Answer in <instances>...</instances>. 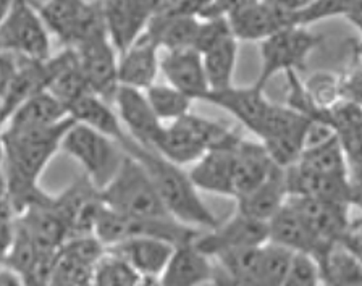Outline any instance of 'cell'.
Listing matches in <instances>:
<instances>
[{"label":"cell","instance_id":"8d00e7d4","mask_svg":"<svg viewBox=\"0 0 362 286\" xmlns=\"http://www.w3.org/2000/svg\"><path fill=\"white\" fill-rule=\"evenodd\" d=\"M304 91L309 95L314 107L327 117V112L341 100L339 95V76L332 71L313 73L303 81Z\"/></svg>","mask_w":362,"mask_h":286},{"label":"cell","instance_id":"f546056e","mask_svg":"<svg viewBox=\"0 0 362 286\" xmlns=\"http://www.w3.org/2000/svg\"><path fill=\"white\" fill-rule=\"evenodd\" d=\"M238 44L240 42L233 36H230L201 54L209 91H223V89L233 86Z\"/></svg>","mask_w":362,"mask_h":286},{"label":"cell","instance_id":"60d3db41","mask_svg":"<svg viewBox=\"0 0 362 286\" xmlns=\"http://www.w3.org/2000/svg\"><path fill=\"white\" fill-rule=\"evenodd\" d=\"M339 95L341 100L362 105V66L356 65L339 76Z\"/></svg>","mask_w":362,"mask_h":286},{"label":"cell","instance_id":"d590c367","mask_svg":"<svg viewBox=\"0 0 362 286\" xmlns=\"http://www.w3.org/2000/svg\"><path fill=\"white\" fill-rule=\"evenodd\" d=\"M139 280V275L127 262L105 251V254L95 263L90 286H136Z\"/></svg>","mask_w":362,"mask_h":286},{"label":"cell","instance_id":"f6af8a7d","mask_svg":"<svg viewBox=\"0 0 362 286\" xmlns=\"http://www.w3.org/2000/svg\"><path fill=\"white\" fill-rule=\"evenodd\" d=\"M144 4V7L149 10L152 18L157 15H163L172 12V10L177 7L181 0H141Z\"/></svg>","mask_w":362,"mask_h":286},{"label":"cell","instance_id":"f5cc1de1","mask_svg":"<svg viewBox=\"0 0 362 286\" xmlns=\"http://www.w3.org/2000/svg\"><path fill=\"white\" fill-rule=\"evenodd\" d=\"M136 286H158V282L156 278H141Z\"/></svg>","mask_w":362,"mask_h":286},{"label":"cell","instance_id":"4316f807","mask_svg":"<svg viewBox=\"0 0 362 286\" xmlns=\"http://www.w3.org/2000/svg\"><path fill=\"white\" fill-rule=\"evenodd\" d=\"M66 110L68 117L73 121L105 134V136L112 138L113 141L120 143L124 134H127L123 130L120 119H118L115 107L93 93L81 95Z\"/></svg>","mask_w":362,"mask_h":286},{"label":"cell","instance_id":"bcb514c9","mask_svg":"<svg viewBox=\"0 0 362 286\" xmlns=\"http://www.w3.org/2000/svg\"><path fill=\"white\" fill-rule=\"evenodd\" d=\"M269 2L275 4L276 7L283 8L285 12L291 13L294 16L296 13L303 12L304 8H308L309 5L314 2V0H269Z\"/></svg>","mask_w":362,"mask_h":286},{"label":"cell","instance_id":"d6986e66","mask_svg":"<svg viewBox=\"0 0 362 286\" xmlns=\"http://www.w3.org/2000/svg\"><path fill=\"white\" fill-rule=\"evenodd\" d=\"M177 246L165 239L134 237L110 246L107 251L120 257L141 278H158Z\"/></svg>","mask_w":362,"mask_h":286},{"label":"cell","instance_id":"603a6c76","mask_svg":"<svg viewBox=\"0 0 362 286\" xmlns=\"http://www.w3.org/2000/svg\"><path fill=\"white\" fill-rule=\"evenodd\" d=\"M188 117V115H186ZM186 117L163 125V130L154 145L156 153L178 167L196 164L207 153L206 144L189 125Z\"/></svg>","mask_w":362,"mask_h":286},{"label":"cell","instance_id":"b9f144b4","mask_svg":"<svg viewBox=\"0 0 362 286\" xmlns=\"http://www.w3.org/2000/svg\"><path fill=\"white\" fill-rule=\"evenodd\" d=\"M16 217L13 214H0V263H5L15 238Z\"/></svg>","mask_w":362,"mask_h":286},{"label":"cell","instance_id":"484cf974","mask_svg":"<svg viewBox=\"0 0 362 286\" xmlns=\"http://www.w3.org/2000/svg\"><path fill=\"white\" fill-rule=\"evenodd\" d=\"M288 199L285 170L275 167L270 177L260 183L257 188L249 191L247 194L241 196L236 201V210L251 218L267 223Z\"/></svg>","mask_w":362,"mask_h":286},{"label":"cell","instance_id":"7402d4cb","mask_svg":"<svg viewBox=\"0 0 362 286\" xmlns=\"http://www.w3.org/2000/svg\"><path fill=\"white\" fill-rule=\"evenodd\" d=\"M215 263L196 248L194 243L177 246L157 278L158 286H202L211 285Z\"/></svg>","mask_w":362,"mask_h":286},{"label":"cell","instance_id":"4dcf8cb0","mask_svg":"<svg viewBox=\"0 0 362 286\" xmlns=\"http://www.w3.org/2000/svg\"><path fill=\"white\" fill-rule=\"evenodd\" d=\"M324 286H362V262L339 243L320 262Z\"/></svg>","mask_w":362,"mask_h":286},{"label":"cell","instance_id":"db71d44e","mask_svg":"<svg viewBox=\"0 0 362 286\" xmlns=\"http://www.w3.org/2000/svg\"><path fill=\"white\" fill-rule=\"evenodd\" d=\"M4 162V143H2V131H0V167Z\"/></svg>","mask_w":362,"mask_h":286},{"label":"cell","instance_id":"ffe728a7","mask_svg":"<svg viewBox=\"0 0 362 286\" xmlns=\"http://www.w3.org/2000/svg\"><path fill=\"white\" fill-rule=\"evenodd\" d=\"M235 149L236 148L209 149L196 164L191 165L188 175L199 193L204 191V193L235 199Z\"/></svg>","mask_w":362,"mask_h":286},{"label":"cell","instance_id":"ba28073f","mask_svg":"<svg viewBox=\"0 0 362 286\" xmlns=\"http://www.w3.org/2000/svg\"><path fill=\"white\" fill-rule=\"evenodd\" d=\"M269 241V227L265 222L256 220L235 210L228 220L220 222L217 227L201 232L192 243L202 254L217 259L225 252L257 248Z\"/></svg>","mask_w":362,"mask_h":286},{"label":"cell","instance_id":"5bb4252c","mask_svg":"<svg viewBox=\"0 0 362 286\" xmlns=\"http://www.w3.org/2000/svg\"><path fill=\"white\" fill-rule=\"evenodd\" d=\"M105 30L118 54L143 36L152 18L141 0H102Z\"/></svg>","mask_w":362,"mask_h":286},{"label":"cell","instance_id":"5b68a950","mask_svg":"<svg viewBox=\"0 0 362 286\" xmlns=\"http://www.w3.org/2000/svg\"><path fill=\"white\" fill-rule=\"evenodd\" d=\"M60 150L83 167L84 177L99 191L113 178L127 155L112 138L79 123H73L66 131Z\"/></svg>","mask_w":362,"mask_h":286},{"label":"cell","instance_id":"74e56055","mask_svg":"<svg viewBox=\"0 0 362 286\" xmlns=\"http://www.w3.org/2000/svg\"><path fill=\"white\" fill-rule=\"evenodd\" d=\"M353 4L354 0H314L308 8L294 15V25L309 28L317 21L327 18H335V16L344 18Z\"/></svg>","mask_w":362,"mask_h":286},{"label":"cell","instance_id":"9f6ffc18","mask_svg":"<svg viewBox=\"0 0 362 286\" xmlns=\"http://www.w3.org/2000/svg\"><path fill=\"white\" fill-rule=\"evenodd\" d=\"M0 52H2V50H0Z\"/></svg>","mask_w":362,"mask_h":286},{"label":"cell","instance_id":"d6a6232c","mask_svg":"<svg viewBox=\"0 0 362 286\" xmlns=\"http://www.w3.org/2000/svg\"><path fill=\"white\" fill-rule=\"evenodd\" d=\"M144 94L147 97V102H149L154 114L157 115V119L163 125L177 121L191 114V105L194 102L188 95L180 93L178 89L172 88L167 83H154L151 88L146 89Z\"/></svg>","mask_w":362,"mask_h":286},{"label":"cell","instance_id":"d4e9b609","mask_svg":"<svg viewBox=\"0 0 362 286\" xmlns=\"http://www.w3.org/2000/svg\"><path fill=\"white\" fill-rule=\"evenodd\" d=\"M276 165L270 160L260 141H247L243 138L235 149V199L247 194L270 177Z\"/></svg>","mask_w":362,"mask_h":286},{"label":"cell","instance_id":"681fc988","mask_svg":"<svg viewBox=\"0 0 362 286\" xmlns=\"http://www.w3.org/2000/svg\"><path fill=\"white\" fill-rule=\"evenodd\" d=\"M344 18L362 35V0H354L353 7L349 8V12Z\"/></svg>","mask_w":362,"mask_h":286},{"label":"cell","instance_id":"7bdbcfd3","mask_svg":"<svg viewBox=\"0 0 362 286\" xmlns=\"http://www.w3.org/2000/svg\"><path fill=\"white\" fill-rule=\"evenodd\" d=\"M18 68V57L8 52H0V99L7 94Z\"/></svg>","mask_w":362,"mask_h":286},{"label":"cell","instance_id":"3957f363","mask_svg":"<svg viewBox=\"0 0 362 286\" xmlns=\"http://www.w3.org/2000/svg\"><path fill=\"white\" fill-rule=\"evenodd\" d=\"M127 154V153H124ZM107 209L136 218H172L144 167L132 155H124L118 172L99 191ZM173 220V218H172Z\"/></svg>","mask_w":362,"mask_h":286},{"label":"cell","instance_id":"7dc6e473","mask_svg":"<svg viewBox=\"0 0 362 286\" xmlns=\"http://www.w3.org/2000/svg\"><path fill=\"white\" fill-rule=\"evenodd\" d=\"M212 286H247L246 283L240 282V280H236L233 277H230L228 273L225 270H222L217 263H215V268H214V278L211 282Z\"/></svg>","mask_w":362,"mask_h":286},{"label":"cell","instance_id":"816d5d0a","mask_svg":"<svg viewBox=\"0 0 362 286\" xmlns=\"http://www.w3.org/2000/svg\"><path fill=\"white\" fill-rule=\"evenodd\" d=\"M13 4H15V0H0V23H2V20L7 16V13L11 8V5Z\"/></svg>","mask_w":362,"mask_h":286},{"label":"cell","instance_id":"83f0119b","mask_svg":"<svg viewBox=\"0 0 362 286\" xmlns=\"http://www.w3.org/2000/svg\"><path fill=\"white\" fill-rule=\"evenodd\" d=\"M66 119H70V117H68L65 105L59 102L54 95L44 91L33 95L21 107L16 109L2 130H37V128L59 125V123L65 121Z\"/></svg>","mask_w":362,"mask_h":286},{"label":"cell","instance_id":"e0dca14e","mask_svg":"<svg viewBox=\"0 0 362 286\" xmlns=\"http://www.w3.org/2000/svg\"><path fill=\"white\" fill-rule=\"evenodd\" d=\"M288 196H304V198L333 201L351 205L356 199L351 178L328 177L310 172L301 165H293L285 170Z\"/></svg>","mask_w":362,"mask_h":286},{"label":"cell","instance_id":"9a60e30c","mask_svg":"<svg viewBox=\"0 0 362 286\" xmlns=\"http://www.w3.org/2000/svg\"><path fill=\"white\" fill-rule=\"evenodd\" d=\"M162 50L144 31L138 41L118 54V81L120 86L146 91L156 83L160 71Z\"/></svg>","mask_w":362,"mask_h":286},{"label":"cell","instance_id":"9c48e42d","mask_svg":"<svg viewBox=\"0 0 362 286\" xmlns=\"http://www.w3.org/2000/svg\"><path fill=\"white\" fill-rule=\"evenodd\" d=\"M79 66L89 91L113 105V97L120 88L118 81V52L107 35L88 39L76 47Z\"/></svg>","mask_w":362,"mask_h":286},{"label":"cell","instance_id":"2e32d148","mask_svg":"<svg viewBox=\"0 0 362 286\" xmlns=\"http://www.w3.org/2000/svg\"><path fill=\"white\" fill-rule=\"evenodd\" d=\"M202 102L226 110L251 133L257 130L274 104L264 94V89L257 88L256 84L245 88H238L233 84L223 91H209L204 95Z\"/></svg>","mask_w":362,"mask_h":286},{"label":"cell","instance_id":"ee69618b","mask_svg":"<svg viewBox=\"0 0 362 286\" xmlns=\"http://www.w3.org/2000/svg\"><path fill=\"white\" fill-rule=\"evenodd\" d=\"M341 244L362 262V223H359V225H351L346 237L341 241Z\"/></svg>","mask_w":362,"mask_h":286},{"label":"cell","instance_id":"f1b7e54d","mask_svg":"<svg viewBox=\"0 0 362 286\" xmlns=\"http://www.w3.org/2000/svg\"><path fill=\"white\" fill-rule=\"evenodd\" d=\"M197 28H199V20L194 16L163 13L151 18L146 32L154 39L162 52H168V50L189 49L194 46Z\"/></svg>","mask_w":362,"mask_h":286},{"label":"cell","instance_id":"ac0fdd59","mask_svg":"<svg viewBox=\"0 0 362 286\" xmlns=\"http://www.w3.org/2000/svg\"><path fill=\"white\" fill-rule=\"evenodd\" d=\"M160 73L167 84L192 100H202L209 93L201 54L192 47L168 50L160 55Z\"/></svg>","mask_w":362,"mask_h":286},{"label":"cell","instance_id":"52a82bcc","mask_svg":"<svg viewBox=\"0 0 362 286\" xmlns=\"http://www.w3.org/2000/svg\"><path fill=\"white\" fill-rule=\"evenodd\" d=\"M0 50L16 57L45 60L50 57V31L33 0H15L0 23Z\"/></svg>","mask_w":362,"mask_h":286},{"label":"cell","instance_id":"c3c4849f","mask_svg":"<svg viewBox=\"0 0 362 286\" xmlns=\"http://www.w3.org/2000/svg\"><path fill=\"white\" fill-rule=\"evenodd\" d=\"M0 214H13V215H15L13 209H11L10 199H8L7 179H5L2 167H0ZM15 217H16V215H15Z\"/></svg>","mask_w":362,"mask_h":286},{"label":"cell","instance_id":"836d02e7","mask_svg":"<svg viewBox=\"0 0 362 286\" xmlns=\"http://www.w3.org/2000/svg\"><path fill=\"white\" fill-rule=\"evenodd\" d=\"M262 246L225 252V254L218 256L215 261H217V266L228 273L230 277L240 280V282L246 283L247 286H256Z\"/></svg>","mask_w":362,"mask_h":286},{"label":"cell","instance_id":"277c9868","mask_svg":"<svg viewBox=\"0 0 362 286\" xmlns=\"http://www.w3.org/2000/svg\"><path fill=\"white\" fill-rule=\"evenodd\" d=\"M34 7L65 47H76L90 37L107 35L102 0H44L34 2Z\"/></svg>","mask_w":362,"mask_h":286},{"label":"cell","instance_id":"8fae6325","mask_svg":"<svg viewBox=\"0 0 362 286\" xmlns=\"http://www.w3.org/2000/svg\"><path fill=\"white\" fill-rule=\"evenodd\" d=\"M113 107L117 110L124 133L134 143L147 149H154L163 130V123L157 119L154 110L147 102L144 91L120 86L113 97Z\"/></svg>","mask_w":362,"mask_h":286},{"label":"cell","instance_id":"7c38bea8","mask_svg":"<svg viewBox=\"0 0 362 286\" xmlns=\"http://www.w3.org/2000/svg\"><path fill=\"white\" fill-rule=\"evenodd\" d=\"M231 35L238 42L252 41L262 42L280 30L294 25V16L276 7L269 0H256L246 5L228 20Z\"/></svg>","mask_w":362,"mask_h":286},{"label":"cell","instance_id":"1f68e13d","mask_svg":"<svg viewBox=\"0 0 362 286\" xmlns=\"http://www.w3.org/2000/svg\"><path fill=\"white\" fill-rule=\"evenodd\" d=\"M298 165L320 175L351 178L346 154L339 144L338 136L315 148L305 149L301 159L298 160Z\"/></svg>","mask_w":362,"mask_h":286},{"label":"cell","instance_id":"ab89813d","mask_svg":"<svg viewBox=\"0 0 362 286\" xmlns=\"http://www.w3.org/2000/svg\"><path fill=\"white\" fill-rule=\"evenodd\" d=\"M233 36L226 20H199V28L192 49L202 54L223 39Z\"/></svg>","mask_w":362,"mask_h":286},{"label":"cell","instance_id":"7a4b0ae2","mask_svg":"<svg viewBox=\"0 0 362 286\" xmlns=\"http://www.w3.org/2000/svg\"><path fill=\"white\" fill-rule=\"evenodd\" d=\"M118 144L122 145L124 153L144 167L147 175L154 183L163 207L173 220L186 227L201 230V232H207L218 225L220 220L204 204L199 191L192 184L188 172H185L183 167L175 165L158 155L156 150L134 143L128 134H124Z\"/></svg>","mask_w":362,"mask_h":286},{"label":"cell","instance_id":"f907efd6","mask_svg":"<svg viewBox=\"0 0 362 286\" xmlns=\"http://www.w3.org/2000/svg\"><path fill=\"white\" fill-rule=\"evenodd\" d=\"M0 286H25V282L18 273L5 267L0 270Z\"/></svg>","mask_w":362,"mask_h":286},{"label":"cell","instance_id":"4fadbf2b","mask_svg":"<svg viewBox=\"0 0 362 286\" xmlns=\"http://www.w3.org/2000/svg\"><path fill=\"white\" fill-rule=\"evenodd\" d=\"M267 227L270 243L283 246L294 254L313 256L317 262L324 259L327 252L333 248L322 243L288 203L270 218Z\"/></svg>","mask_w":362,"mask_h":286},{"label":"cell","instance_id":"11a10c76","mask_svg":"<svg viewBox=\"0 0 362 286\" xmlns=\"http://www.w3.org/2000/svg\"><path fill=\"white\" fill-rule=\"evenodd\" d=\"M356 52H358V57L362 59V39H361V42L358 44V47H356Z\"/></svg>","mask_w":362,"mask_h":286},{"label":"cell","instance_id":"f35d334b","mask_svg":"<svg viewBox=\"0 0 362 286\" xmlns=\"http://www.w3.org/2000/svg\"><path fill=\"white\" fill-rule=\"evenodd\" d=\"M281 286H324L320 263L313 256L294 254Z\"/></svg>","mask_w":362,"mask_h":286},{"label":"cell","instance_id":"cb8c5ba5","mask_svg":"<svg viewBox=\"0 0 362 286\" xmlns=\"http://www.w3.org/2000/svg\"><path fill=\"white\" fill-rule=\"evenodd\" d=\"M47 88V68L45 60H33L18 57V68L13 76L7 94L0 99V131L16 109L21 107L28 99Z\"/></svg>","mask_w":362,"mask_h":286},{"label":"cell","instance_id":"30bf717a","mask_svg":"<svg viewBox=\"0 0 362 286\" xmlns=\"http://www.w3.org/2000/svg\"><path fill=\"white\" fill-rule=\"evenodd\" d=\"M286 203L301 215L305 225L327 246L339 244L349 232L348 204L304 198V196H288Z\"/></svg>","mask_w":362,"mask_h":286},{"label":"cell","instance_id":"e575fe53","mask_svg":"<svg viewBox=\"0 0 362 286\" xmlns=\"http://www.w3.org/2000/svg\"><path fill=\"white\" fill-rule=\"evenodd\" d=\"M294 252L267 241L262 246L260 268L256 286H281L290 270Z\"/></svg>","mask_w":362,"mask_h":286},{"label":"cell","instance_id":"6da1fadb","mask_svg":"<svg viewBox=\"0 0 362 286\" xmlns=\"http://www.w3.org/2000/svg\"><path fill=\"white\" fill-rule=\"evenodd\" d=\"M73 123L71 119H66L59 125L37 130H2V170L7 179L11 209L16 217L31 207L49 203L52 198V194L39 186V179L60 150L62 141Z\"/></svg>","mask_w":362,"mask_h":286},{"label":"cell","instance_id":"44dd1931","mask_svg":"<svg viewBox=\"0 0 362 286\" xmlns=\"http://www.w3.org/2000/svg\"><path fill=\"white\" fill-rule=\"evenodd\" d=\"M45 68H47L45 93L54 95L59 102L65 105V109L70 107L81 95L90 93L75 49L65 47L62 52L50 55L45 59Z\"/></svg>","mask_w":362,"mask_h":286},{"label":"cell","instance_id":"8992f818","mask_svg":"<svg viewBox=\"0 0 362 286\" xmlns=\"http://www.w3.org/2000/svg\"><path fill=\"white\" fill-rule=\"evenodd\" d=\"M322 37L308 26H288L259 42L260 70L256 86L264 89L272 78L279 73L296 71L303 68L309 55L320 46Z\"/></svg>","mask_w":362,"mask_h":286}]
</instances>
